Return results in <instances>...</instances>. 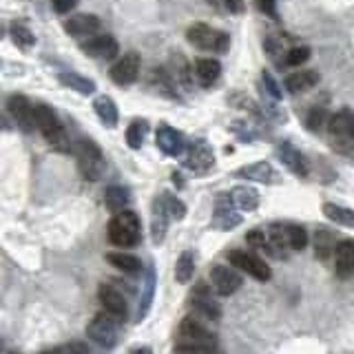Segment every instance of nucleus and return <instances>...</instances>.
<instances>
[{
    "label": "nucleus",
    "instance_id": "1",
    "mask_svg": "<svg viewBox=\"0 0 354 354\" xmlns=\"http://www.w3.org/2000/svg\"><path fill=\"white\" fill-rule=\"evenodd\" d=\"M140 237H142V224L140 217L133 210H120L109 221V239L113 246L131 248L140 241Z\"/></svg>",
    "mask_w": 354,
    "mask_h": 354
},
{
    "label": "nucleus",
    "instance_id": "2",
    "mask_svg": "<svg viewBox=\"0 0 354 354\" xmlns=\"http://www.w3.org/2000/svg\"><path fill=\"white\" fill-rule=\"evenodd\" d=\"M36 127L40 129L44 140H47L55 151H62V153L71 151L69 136H66L62 122L58 120V115H55V111L51 106L36 104Z\"/></svg>",
    "mask_w": 354,
    "mask_h": 354
},
{
    "label": "nucleus",
    "instance_id": "3",
    "mask_svg": "<svg viewBox=\"0 0 354 354\" xmlns=\"http://www.w3.org/2000/svg\"><path fill=\"white\" fill-rule=\"evenodd\" d=\"M73 153H75V160H77V169H80L84 180L97 182L106 169L102 151H100L97 144L91 140H77L75 147H73Z\"/></svg>",
    "mask_w": 354,
    "mask_h": 354
},
{
    "label": "nucleus",
    "instance_id": "4",
    "mask_svg": "<svg viewBox=\"0 0 354 354\" xmlns=\"http://www.w3.org/2000/svg\"><path fill=\"white\" fill-rule=\"evenodd\" d=\"M120 317L111 315V313H97L91 321H88L86 326V337L91 339L95 346L100 348H113L118 343V337H120Z\"/></svg>",
    "mask_w": 354,
    "mask_h": 354
},
{
    "label": "nucleus",
    "instance_id": "5",
    "mask_svg": "<svg viewBox=\"0 0 354 354\" xmlns=\"http://www.w3.org/2000/svg\"><path fill=\"white\" fill-rule=\"evenodd\" d=\"M177 343L182 346H219L217 335L206 326V321L195 315L186 317L177 328Z\"/></svg>",
    "mask_w": 354,
    "mask_h": 354
},
{
    "label": "nucleus",
    "instance_id": "6",
    "mask_svg": "<svg viewBox=\"0 0 354 354\" xmlns=\"http://www.w3.org/2000/svg\"><path fill=\"white\" fill-rule=\"evenodd\" d=\"M186 40L193 44V47L202 49V51H219L224 53L228 49L230 44V38L226 36V33H221L217 29H213L210 25H206V22H195V25H191L186 29Z\"/></svg>",
    "mask_w": 354,
    "mask_h": 354
},
{
    "label": "nucleus",
    "instance_id": "7",
    "mask_svg": "<svg viewBox=\"0 0 354 354\" xmlns=\"http://www.w3.org/2000/svg\"><path fill=\"white\" fill-rule=\"evenodd\" d=\"M228 261L235 266V268H239L241 272H246L248 277H252V279H257V281H270V277H272L270 266L250 250H230Z\"/></svg>",
    "mask_w": 354,
    "mask_h": 354
},
{
    "label": "nucleus",
    "instance_id": "8",
    "mask_svg": "<svg viewBox=\"0 0 354 354\" xmlns=\"http://www.w3.org/2000/svg\"><path fill=\"white\" fill-rule=\"evenodd\" d=\"M188 306H191V315L206 321V324L219 321V317H221V308L213 301V295H210L206 283H197L193 288L191 299H188Z\"/></svg>",
    "mask_w": 354,
    "mask_h": 354
},
{
    "label": "nucleus",
    "instance_id": "9",
    "mask_svg": "<svg viewBox=\"0 0 354 354\" xmlns=\"http://www.w3.org/2000/svg\"><path fill=\"white\" fill-rule=\"evenodd\" d=\"M215 164V153L210 149V144L204 140H195L186 147L184 151V166L191 169L199 175H204L206 171L213 169Z\"/></svg>",
    "mask_w": 354,
    "mask_h": 354
},
{
    "label": "nucleus",
    "instance_id": "10",
    "mask_svg": "<svg viewBox=\"0 0 354 354\" xmlns=\"http://www.w3.org/2000/svg\"><path fill=\"white\" fill-rule=\"evenodd\" d=\"M210 283H213V290L219 297H230V295H235L239 290L243 279H241V274L235 268L217 263V266L210 268Z\"/></svg>",
    "mask_w": 354,
    "mask_h": 354
},
{
    "label": "nucleus",
    "instance_id": "11",
    "mask_svg": "<svg viewBox=\"0 0 354 354\" xmlns=\"http://www.w3.org/2000/svg\"><path fill=\"white\" fill-rule=\"evenodd\" d=\"M7 111L22 131L36 129V106H33L25 95H20V93L11 95L7 100Z\"/></svg>",
    "mask_w": 354,
    "mask_h": 354
},
{
    "label": "nucleus",
    "instance_id": "12",
    "mask_svg": "<svg viewBox=\"0 0 354 354\" xmlns=\"http://www.w3.org/2000/svg\"><path fill=\"white\" fill-rule=\"evenodd\" d=\"M97 299H100V304L104 306L106 313L115 315L120 319H127L129 299H127L124 292L120 290V288H115L113 283H102V286H100V290H97Z\"/></svg>",
    "mask_w": 354,
    "mask_h": 354
},
{
    "label": "nucleus",
    "instance_id": "13",
    "mask_svg": "<svg viewBox=\"0 0 354 354\" xmlns=\"http://www.w3.org/2000/svg\"><path fill=\"white\" fill-rule=\"evenodd\" d=\"M328 133L332 142L337 144H346L354 140V113L350 109H341L339 113L330 115L328 122Z\"/></svg>",
    "mask_w": 354,
    "mask_h": 354
},
{
    "label": "nucleus",
    "instance_id": "14",
    "mask_svg": "<svg viewBox=\"0 0 354 354\" xmlns=\"http://www.w3.org/2000/svg\"><path fill=\"white\" fill-rule=\"evenodd\" d=\"M237 206L232 202L230 193L228 195H221L217 199V208H215V215H213V226L219 230H232L235 226L241 224V215L237 213Z\"/></svg>",
    "mask_w": 354,
    "mask_h": 354
},
{
    "label": "nucleus",
    "instance_id": "15",
    "mask_svg": "<svg viewBox=\"0 0 354 354\" xmlns=\"http://www.w3.org/2000/svg\"><path fill=\"white\" fill-rule=\"evenodd\" d=\"M140 75V55L127 53L124 58H120L113 66H111V80L120 86L133 84Z\"/></svg>",
    "mask_w": 354,
    "mask_h": 354
},
{
    "label": "nucleus",
    "instance_id": "16",
    "mask_svg": "<svg viewBox=\"0 0 354 354\" xmlns=\"http://www.w3.org/2000/svg\"><path fill=\"white\" fill-rule=\"evenodd\" d=\"M277 155H279L281 164L286 166L288 171L297 177H308L310 173V164L306 160V155L299 151L297 147H292L290 142H283L279 144V149H277Z\"/></svg>",
    "mask_w": 354,
    "mask_h": 354
},
{
    "label": "nucleus",
    "instance_id": "17",
    "mask_svg": "<svg viewBox=\"0 0 354 354\" xmlns=\"http://www.w3.org/2000/svg\"><path fill=\"white\" fill-rule=\"evenodd\" d=\"M158 147L164 155H169V158H177V155H184L186 151V142H184V136L177 129L169 127V124H162L158 129Z\"/></svg>",
    "mask_w": 354,
    "mask_h": 354
},
{
    "label": "nucleus",
    "instance_id": "18",
    "mask_svg": "<svg viewBox=\"0 0 354 354\" xmlns=\"http://www.w3.org/2000/svg\"><path fill=\"white\" fill-rule=\"evenodd\" d=\"M84 51L100 60H113L120 51V44L109 33H100V36H91V40L84 44Z\"/></svg>",
    "mask_w": 354,
    "mask_h": 354
},
{
    "label": "nucleus",
    "instance_id": "19",
    "mask_svg": "<svg viewBox=\"0 0 354 354\" xmlns=\"http://www.w3.org/2000/svg\"><path fill=\"white\" fill-rule=\"evenodd\" d=\"M97 29H100V20L93 14H75L69 20H64V31L73 38L95 36Z\"/></svg>",
    "mask_w": 354,
    "mask_h": 354
},
{
    "label": "nucleus",
    "instance_id": "20",
    "mask_svg": "<svg viewBox=\"0 0 354 354\" xmlns=\"http://www.w3.org/2000/svg\"><path fill=\"white\" fill-rule=\"evenodd\" d=\"M173 221L169 208L164 204V197L160 195L155 199L153 204V217H151V235H153V241L155 243H162L164 237H166V230H169V224Z\"/></svg>",
    "mask_w": 354,
    "mask_h": 354
},
{
    "label": "nucleus",
    "instance_id": "21",
    "mask_svg": "<svg viewBox=\"0 0 354 354\" xmlns=\"http://www.w3.org/2000/svg\"><path fill=\"white\" fill-rule=\"evenodd\" d=\"M335 270H337V277H341V279H350L354 274V241L352 239H343L337 243Z\"/></svg>",
    "mask_w": 354,
    "mask_h": 354
},
{
    "label": "nucleus",
    "instance_id": "22",
    "mask_svg": "<svg viewBox=\"0 0 354 354\" xmlns=\"http://www.w3.org/2000/svg\"><path fill=\"white\" fill-rule=\"evenodd\" d=\"M239 177L250 182H259V184H274L277 182V173L268 162H254V164H246L237 171Z\"/></svg>",
    "mask_w": 354,
    "mask_h": 354
},
{
    "label": "nucleus",
    "instance_id": "23",
    "mask_svg": "<svg viewBox=\"0 0 354 354\" xmlns=\"http://www.w3.org/2000/svg\"><path fill=\"white\" fill-rule=\"evenodd\" d=\"M266 235H268V246H266V250H268L272 257L281 259V257H286L288 250H292L290 243H288V230L283 224H272Z\"/></svg>",
    "mask_w": 354,
    "mask_h": 354
},
{
    "label": "nucleus",
    "instance_id": "24",
    "mask_svg": "<svg viewBox=\"0 0 354 354\" xmlns=\"http://www.w3.org/2000/svg\"><path fill=\"white\" fill-rule=\"evenodd\" d=\"M153 297H155V268L153 263L147 268V277H144V283H142V295H140V304L136 310V321H142L147 317L149 308L153 304Z\"/></svg>",
    "mask_w": 354,
    "mask_h": 354
},
{
    "label": "nucleus",
    "instance_id": "25",
    "mask_svg": "<svg viewBox=\"0 0 354 354\" xmlns=\"http://www.w3.org/2000/svg\"><path fill=\"white\" fill-rule=\"evenodd\" d=\"M319 80H321V75H319L317 71H308V69H304V71L290 73V75L286 77V88H288L290 93H304V91H308V88L317 86Z\"/></svg>",
    "mask_w": 354,
    "mask_h": 354
},
{
    "label": "nucleus",
    "instance_id": "26",
    "mask_svg": "<svg viewBox=\"0 0 354 354\" xmlns=\"http://www.w3.org/2000/svg\"><path fill=\"white\" fill-rule=\"evenodd\" d=\"M93 109H95L97 118L102 120V124H104V127H109V129H115V127H118V118H120V113H118L115 102H113L111 97H106V95L95 97Z\"/></svg>",
    "mask_w": 354,
    "mask_h": 354
},
{
    "label": "nucleus",
    "instance_id": "27",
    "mask_svg": "<svg viewBox=\"0 0 354 354\" xmlns=\"http://www.w3.org/2000/svg\"><path fill=\"white\" fill-rule=\"evenodd\" d=\"M106 261L113 266V268L127 272V274H138V272H142V261L136 257V254H129V252H109L106 254Z\"/></svg>",
    "mask_w": 354,
    "mask_h": 354
},
{
    "label": "nucleus",
    "instance_id": "28",
    "mask_svg": "<svg viewBox=\"0 0 354 354\" xmlns=\"http://www.w3.org/2000/svg\"><path fill=\"white\" fill-rule=\"evenodd\" d=\"M221 73V64L213 58H199L195 62V75L204 86H210Z\"/></svg>",
    "mask_w": 354,
    "mask_h": 354
},
{
    "label": "nucleus",
    "instance_id": "29",
    "mask_svg": "<svg viewBox=\"0 0 354 354\" xmlns=\"http://www.w3.org/2000/svg\"><path fill=\"white\" fill-rule=\"evenodd\" d=\"M131 202V195L124 186H109L104 191V204L111 213H120V210H127Z\"/></svg>",
    "mask_w": 354,
    "mask_h": 354
},
{
    "label": "nucleus",
    "instance_id": "30",
    "mask_svg": "<svg viewBox=\"0 0 354 354\" xmlns=\"http://www.w3.org/2000/svg\"><path fill=\"white\" fill-rule=\"evenodd\" d=\"M230 197H232V202H235V206L239 210H246V213H250V210H254L259 206V193L252 191V188H248V186L232 188Z\"/></svg>",
    "mask_w": 354,
    "mask_h": 354
},
{
    "label": "nucleus",
    "instance_id": "31",
    "mask_svg": "<svg viewBox=\"0 0 354 354\" xmlns=\"http://www.w3.org/2000/svg\"><path fill=\"white\" fill-rule=\"evenodd\" d=\"M324 215L335 221L339 226H346V228H354V210L346 208V206H339V204H324Z\"/></svg>",
    "mask_w": 354,
    "mask_h": 354
},
{
    "label": "nucleus",
    "instance_id": "32",
    "mask_svg": "<svg viewBox=\"0 0 354 354\" xmlns=\"http://www.w3.org/2000/svg\"><path fill=\"white\" fill-rule=\"evenodd\" d=\"M195 274V254L193 250H184L175 263V279L180 283H188Z\"/></svg>",
    "mask_w": 354,
    "mask_h": 354
},
{
    "label": "nucleus",
    "instance_id": "33",
    "mask_svg": "<svg viewBox=\"0 0 354 354\" xmlns=\"http://www.w3.org/2000/svg\"><path fill=\"white\" fill-rule=\"evenodd\" d=\"M58 80L66 88H73V91L82 93V95H91L95 91V84L88 80V77H82V75H77V73H60Z\"/></svg>",
    "mask_w": 354,
    "mask_h": 354
},
{
    "label": "nucleus",
    "instance_id": "34",
    "mask_svg": "<svg viewBox=\"0 0 354 354\" xmlns=\"http://www.w3.org/2000/svg\"><path fill=\"white\" fill-rule=\"evenodd\" d=\"M335 250H337L335 235H332V232L326 230V228L317 230V237H315V252H317V257L319 259H328L330 254H335Z\"/></svg>",
    "mask_w": 354,
    "mask_h": 354
},
{
    "label": "nucleus",
    "instance_id": "35",
    "mask_svg": "<svg viewBox=\"0 0 354 354\" xmlns=\"http://www.w3.org/2000/svg\"><path fill=\"white\" fill-rule=\"evenodd\" d=\"M147 131H149V124L142 120H136L133 124H129V129H127V144L129 147L140 149L142 142H144V136H147Z\"/></svg>",
    "mask_w": 354,
    "mask_h": 354
},
{
    "label": "nucleus",
    "instance_id": "36",
    "mask_svg": "<svg viewBox=\"0 0 354 354\" xmlns=\"http://www.w3.org/2000/svg\"><path fill=\"white\" fill-rule=\"evenodd\" d=\"M9 36L22 49H29V47H33V44H36V38H33V33L25 25H18V22H14V25H11Z\"/></svg>",
    "mask_w": 354,
    "mask_h": 354
},
{
    "label": "nucleus",
    "instance_id": "37",
    "mask_svg": "<svg viewBox=\"0 0 354 354\" xmlns=\"http://www.w3.org/2000/svg\"><path fill=\"white\" fill-rule=\"evenodd\" d=\"M286 230H288V243H290L292 250H304L308 246V232L304 226L286 224Z\"/></svg>",
    "mask_w": 354,
    "mask_h": 354
},
{
    "label": "nucleus",
    "instance_id": "38",
    "mask_svg": "<svg viewBox=\"0 0 354 354\" xmlns=\"http://www.w3.org/2000/svg\"><path fill=\"white\" fill-rule=\"evenodd\" d=\"M328 122H330L328 111H326L324 106H315V109H310V113H308V118H306V127H308L310 131L319 133L321 129H324V127L328 124Z\"/></svg>",
    "mask_w": 354,
    "mask_h": 354
},
{
    "label": "nucleus",
    "instance_id": "39",
    "mask_svg": "<svg viewBox=\"0 0 354 354\" xmlns=\"http://www.w3.org/2000/svg\"><path fill=\"white\" fill-rule=\"evenodd\" d=\"M162 197H164V204H166V208H169L173 221L175 219H184V215H186V204L182 202V199H177L171 193H162Z\"/></svg>",
    "mask_w": 354,
    "mask_h": 354
},
{
    "label": "nucleus",
    "instance_id": "40",
    "mask_svg": "<svg viewBox=\"0 0 354 354\" xmlns=\"http://www.w3.org/2000/svg\"><path fill=\"white\" fill-rule=\"evenodd\" d=\"M308 60H310V49L308 47H292V49H288L286 58H283V62L288 66H301Z\"/></svg>",
    "mask_w": 354,
    "mask_h": 354
},
{
    "label": "nucleus",
    "instance_id": "41",
    "mask_svg": "<svg viewBox=\"0 0 354 354\" xmlns=\"http://www.w3.org/2000/svg\"><path fill=\"white\" fill-rule=\"evenodd\" d=\"M175 354H224L219 346H182L175 343Z\"/></svg>",
    "mask_w": 354,
    "mask_h": 354
},
{
    "label": "nucleus",
    "instance_id": "42",
    "mask_svg": "<svg viewBox=\"0 0 354 354\" xmlns=\"http://www.w3.org/2000/svg\"><path fill=\"white\" fill-rule=\"evenodd\" d=\"M246 241L250 243L252 248L266 250V246H268V235H266L263 230H250L248 235H246Z\"/></svg>",
    "mask_w": 354,
    "mask_h": 354
},
{
    "label": "nucleus",
    "instance_id": "43",
    "mask_svg": "<svg viewBox=\"0 0 354 354\" xmlns=\"http://www.w3.org/2000/svg\"><path fill=\"white\" fill-rule=\"evenodd\" d=\"M261 82H263V88H266V93H270L274 100H279L281 97V88L277 86V82H274V77L268 73V71H263L261 73Z\"/></svg>",
    "mask_w": 354,
    "mask_h": 354
},
{
    "label": "nucleus",
    "instance_id": "44",
    "mask_svg": "<svg viewBox=\"0 0 354 354\" xmlns=\"http://www.w3.org/2000/svg\"><path fill=\"white\" fill-rule=\"evenodd\" d=\"M77 0H53V9L58 11V14H69V11L75 7Z\"/></svg>",
    "mask_w": 354,
    "mask_h": 354
},
{
    "label": "nucleus",
    "instance_id": "45",
    "mask_svg": "<svg viewBox=\"0 0 354 354\" xmlns=\"http://www.w3.org/2000/svg\"><path fill=\"white\" fill-rule=\"evenodd\" d=\"M277 0H259L257 3V7L263 11V14H268L270 18H277Z\"/></svg>",
    "mask_w": 354,
    "mask_h": 354
},
{
    "label": "nucleus",
    "instance_id": "46",
    "mask_svg": "<svg viewBox=\"0 0 354 354\" xmlns=\"http://www.w3.org/2000/svg\"><path fill=\"white\" fill-rule=\"evenodd\" d=\"M62 354H88V348L84 343H69V346H62Z\"/></svg>",
    "mask_w": 354,
    "mask_h": 354
},
{
    "label": "nucleus",
    "instance_id": "47",
    "mask_svg": "<svg viewBox=\"0 0 354 354\" xmlns=\"http://www.w3.org/2000/svg\"><path fill=\"white\" fill-rule=\"evenodd\" d=\"M224 7L230 14H241L243 11V0H224Z\"/></svg>",
    "mask_w": 354,
    "mask_h": 354
},
{
    "label": "nucleus",
    "instance_id": "48",
    "mask_svg": "<svg viewBox=\"0 0 354 354\" xmlns=\"http://www.w3.org/2000/svg\"><path fill=\"white\" fill-rule=\"evenodd\" d=\"M129 354H153V350H151V348H147V346H140V348H133Z\"/></svg>",
    "mask_w": 354,
    "mask_h": 354
},
{
    "label": "nucleus",
    "instance_id": "49",
    "mask_svg": "<svg viewBox=\"0 0 354 354\" xmlns=\"http://www.w3.org/2000/svg\"><path fill=\"white\" fill-rule=\"evenodd\" d=\"M40 354H62V348H53V350H42Z\"/></svg>",
    "mask_w": 354,
    "mask_h": 354
},
{
    "label": "nucleus",
    "instance_id": "50",
    "mask_svg": "<svg viewBox=\"0 0 354 354\" xmlns=\"http://www.w3.org/2000/svg\"><path fill=\"white\" fill-rule=\"evenodd\" d=\"M7 354H18V352H7Z\"/></svg>",
    "mask_w": 354,
    "mask_h": 354
}]
</instances>
